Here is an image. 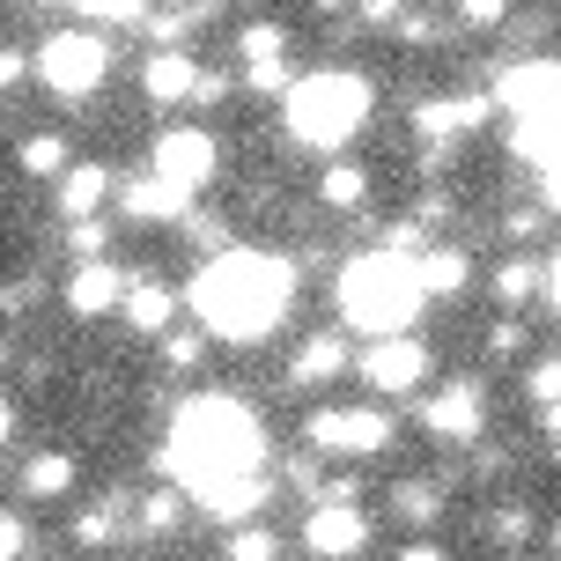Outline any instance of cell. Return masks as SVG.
<instances>
[{
  "instance_id": "6da1fadb",
  "label": "cell",
  "mask_w": 561,
  "mask_h": 561,
  "mask_svg": "<svg viewBox=\"0 0 561 561\" xmlns=\"http://www.w3.org/2000/svg\"><path fill=\"white\" fill-rule=\"evenodd\" d=\"M296 304V259L280 252H252V244H222L199 259V274L185 280V310L199 318V333L237 340L252 347L288 318Z\"/></svg>"
},
{
  "instance_id": "7a4b0ae2",
  "label": "cell",
  "mask_w": 561,
  "mask_h": 561,
  "mask_svg": "<svg viewBox=\"0 0 561 561\" xmlns=\"http://www.w3.org/2000/svg\"><path fill=\"white\" fill-rule=\"evenodd\" d=\"M259 458H266V428L244 399L229 392H193L178 414H170V436H163V466L170 480H185L193 495L222 488V480H252Z\"/></svg>"
},
{
  "instance_id": "3957f363",
  "label": "cell",
  "mask_w": 561,
  "mask_h": 561,
  "mask_svg": "<svg viewBox=\"0 0 561 561\" xmlns=\"http://www.w3.org/2000/svg\"><path fill=\"white\" fill-rule=\"evenodd\" d=\"M421 304H428V280H421V259L414 252L377 244V252H363V259H347V266H340V318H347L355 333H369V340L414 333Z\"/></svg>"
},
{
  "instance_id": "277c9868",
  "label": "cell",
  "mask_w": 561,
  "mask_h": 561,
  "mask_svg": "<svg viewBox=\"0 0 561 561\" xmlns=\"http://www.w3.org/2000/svg\"><path fill=\"white\" fill-rule=\"evenodd\" d=\"M369 104H377L369 75H355V67H318V75H304V82L280 96V126H288V140L333 156V148H347L369 126Z\"/></svg>"
},
{
  "instance_id": "5b68a950",
  "label": "cell",
  "mask_w": 561,
  "mask_h": 561,
  "mask_svg": "<svg viewBox=\"0 0 561 561\" xmlns=\"http://www.w3.org/2000/svg\"><path fill=\"white\" fill-rule=\"evenodd\" d=\"M104 75H112V45L89 23L53 30V37L37 45V82H45V96H59V104H82L89 89H104Z\"/></svg>"
},
{
  "instance_id": "8992f818",
  "label": "cell",
  "mask_w": 561,
  "mask_h": 561,
  "mask_svg": "<svg viewBox=\"0 0 561 561\" xmlns=\"http://www.w3.org/2000/svg\"><path fill=\"white\" fill-rule=\"evenodd\" d=\"M304 436L325 458H377L392 444V414H377V407H318Z\"/></svg>"
},
{
  "instance_id": "52a82bcc",
  "label": "cell",
  "mask_w": 561,
  "mask_h": 561,
  "mask_svg": "<svg viewBox=\"0 0 561 561\" xmlns=\"http://www.w3.org/2000/svg\"><path fill=\"white\" fill-rule=\"evenodd\" d=\"M304 547L310 561H355L369 547V517L355 510V488H325L310 503V525H304Z\"/></svg>"
},
{
  "instance_id": "ba28073f",
  "label": "cell",
  "mask_w": 561,
  "mask_h": 561,
  "mask_svg": "<svg viewBox=\"0 0 561 561\" xmlns=\"http://www.w3.org/2000/svg\"><path fill=\"white\" fill-rule=\"evenodd\" d=\"M148 170L170 178V185H185V193H207L215 170H222V148L199 134V126H170V134H156V148H148Z\"/></svg>"
},
{
  "instance_id": "9c48e42d",
  "label": "cell",
  "mask_w": 561,
  "mask_h": 561,
  "mask_svg": "<svg viewBox=\"0 0 561 561\" xmlns=\"http://www.w3.org/2000/svg\"><path fill=\"white\" fill-rule=\"evenodd\" d=\"M428 363H436V355H428V340H414V333H385V340H377V347L363 355V377H369V385H377L385 399H407L421 377H428Z\"/></svg>"
},
{
  "instance_id": "30bf717a",
  "label": "cell",
  "mask_w": 561,
  "mask_h": 561,
  "mask_svg": "<svg viewBox=\"0 0 561 561\" xmlns=\"http://www.w3.org/2000/svg\"><path fill=\"white\" fill-rule=\"evenodd\" d=\"M428 436H444V444H473L480 428H488V392H480V377H458L444 392L428 399Z\"/></svg>"
},
{
  "instance_id": "8fae6325",
  "label": "cell",
  "mask_w": 561,
  "mask_h": 561,
  "mask_svg": "<svg viewBox=\"0 0 561 561\" xmlns=\"http://www.w3.org/2000/svg\"><path fill=\"white\" fill-rule=\"evenodd\" d=\"M554 96H561V67L554 59H517V67L495 75V104H503L510 118L539 112V104H554Z\"/></svg>"
},
{
  "instance_id": "7c38bea8",
  "label": "cell",
  "mask_w": 561,
  "mask_h": 561,
  "mask_svg": "<svg viewBox=\"0 0 561 561\" xmlns=\"http://www.w3.org/2000/svg\"><path fill=\"white\" fill-rule=\"evenodd\" d=\"M126 288H134V280L118 274L112 259H82L75 280H67V310H75V318H104V310L126 304Z\"/></svg>"
},
{
  "instance_id": "4fadbf2b",
  "label": "cell",
  "mask_w": 561,
  "mask_h": 561,
  "mask_svg": "<svg viewBox=\"0 0 561 561\" xmlns=\"http://www.w3.org/2000/svg\"><path fill=\"white\" fill-rule=\"evenodd\" d=\"M510 156H517V163H533V170H554L561 163V96L510 126Z\"/></svg>"
},
{
  "instance_id": "5bb4252c",
  "label": "cell",
  "mask_w": 561,
  "mask_h": 561,
  "mask_svg": "<svg viewBox=\"0 0 561 561\" xmlns=\"http://www.w3.org/2000/svg\"><path fill=\"white\" fill-rule=\"evenodd\" d=\"M140 89L156 96V104H199V67L178 45H163V53L140 67Z\"/></svg>"
},
{
  "instance_id": "9a60e30c",
  "label": "cell",
  "mask_w": 561,
  "mask_h": 561,
  "mask_svg": "<svg viewBox=\"0 0 561 561\" xmlns=\"http://www.w3.org/2000/svg\"><path fill=\"white\" fill-rule=\"evenodd\" d=\"M340 369H347V340L340 333H310L304 347H296V363H288V385H296V392H318V385H333Z\"/></svg>"
},
{
  "instance_id": "2e32d148",
  "label": "cell",
  "mask_w": 561,
  "mask_h": 561,
  "mask_svg": "<svg viewBox=\"0 0 561 561\" xmlns=\"http://www.w3.org/2000/svg\"><path fill=\"white\" fill-rule=\"evenodd\" d=\"M185 185H170V178H156V170H148V178H134V185H126V215H134V222H185Z\"/></svg>"
},
{
  "instance_id": "e0dca14e",
  "label": "cell",
  "mask_w": 561,
  "mask_h": 561,
  "mask_svg": "<svg viewBox=\"0 0 561 561\" xmlns=\"http://www.w3.org/2000/svg\"><path fill=\"white\" fill-rule=\"evenodd\" d=\"M259 503H266V480H222V488H207L199 495V510L215 517V525H244V517H259Z\"/></svg>"
},
{
  "instance_id": "ac0fdd59",
  "label": "cell",
  "mask_w": 561,
  "mask_h": 561,
  "mask_svg": "<svg viewBox=\"0 0 561 561\" xmlns=\"http://www.w3.org/2000/svg\"><path fill=\"white\" fill-rule=\"evenodd\" d=\"M170 318H178V296H170L163 280H134L126 288V325L134 333H170Z\"/></svg>"
},
{
  "instance_id": "d6986e66",
  "label": "cell",
  "mask_w": 561,
  "mask_h": 561,
  "mask_svg": "<svg viewBox=\"0 0 561 561\" xmlns=\"http://www.w3.org/2000/svg\"><path fill=\"white\" fill-rule=\"evenodd\" d=\"M112 193V178H104V163H75L67 178H59V215L67 222H82V215H96V199Z\"/></svg>"
},
{
  "instance_id": "ffe728a7",
  "label": "cell",
  "mask_w": 561,
  "mask_h": 561,
  "mask_svg": "<svg viewBox=\"0 0 561 561\" xmlns=\"http://www.w3.org/2000/svg\"><path fill=\"white\" fill-rule=\"evenodd\" d=\"M318 199L333 207V215H355L369 199V170H355V163H333L325 178H318Z\"/></svg>"
},
{
  "instance_id": "44dd1931",
  "label": "cell",
  "mask_w": 561,
  "mask_h": 561,
  "mask_svg": "<svg viewBox=\"0 0 561 561\" xmlns=\"http://www.w3.org/2000/svg\"><path fill=\"white\" fill-rule=\"evenodd\" d=\"M421 280H428V296H458V288L473 280V259L466 252H428L421 259Z\"/></svg>"
},
{
  "instance_id": "7402d4cb",
  "label": "cell",
  "mask_w": 561,
  "mask_h": 561,
  "mask_svg": "<svg viewBox=\"0 0 561 561\" xmlns=\"http://www.w3.org/2000/svg\"><path fill=\"white\" fill-rule=\"evenodd\" d=\"M67 488H75V466H67L59 450L30 458V495H45V503H53V495H67Z\"/></svg>"
},
{
  "instance_id": "603a6c76",
  "label": "cell",
  "mask_w": 561,
  "mask_h": 561,
  "mask_svg": "<svg viewBox=\"0 0 561 561\" xmlns=\"http://www.w3.org/2000/svg\"><path fill=\"white\" fill-rule=\"evenodd\" d=\"M23 170H30V178H53V170H67V140H59V134H30V140H23Z\"/></svg>"
},
{
  "instance_id": "cb8c5ba5",
  "label": "cell",
  "mask_w": 561,
  "mask_h": 561,
  "mask_svg": "<svg viewBox=\"0 0 561 561\" xmlns=\"http://www.w3.org/2000/svg\"><path fill=\"white\" fill-rule=\"evenodd\" d=\"M539 280H547V274H539L533 259H510L503 274H495V296H503V304H525V296H533Z\"/></svg>"
},
{
  "instance_id": "d4e9b609",
  "label": "cell",
  "mask_w": 561,
  "mask_h": 561,
  "mask_svg": "<svg viewBox=\"0 0 561 561\" xmlns=\"http://www.w3.org/2000/svg\"><path fill=\"white\" fill-rule=\"evenodd\" d=\"M244 89L280 96V89H296V82H288V67H280V59H244Z\"/></svg>"
},
{
  "instance_id": "484cf974",
  "label": "cell",
  "mask_w": 561,
  "mask_h": 561,
  "mask_svg": "<svg viewBox=\"0 0 561 561\" xmlns=\"http://www.w3.org/2000/svg\"><path fill=\"white\" fill-rule=\"evenodd\" d=\"M450 8H458L466 30H503V15H510V0H450Z\"/></svg>"
},
{
  "instance_id": "4316f807",
  "label": "cell",
  "mask_w": 561,
  "mask_h": 561,
  "mask_svg": "<svg viewBox=\"0 0 561 561\" xmlns=\"http://www.w3.org/2000/svg\"><path fill=\"white\" fill-rule=\"evenodd\" d=\"M280 53H288V30L280 23H252L244 30V59H280Z\"/></svg>"
},
{
  "instance_id": "83f0119b",
  "label": "cell",
  "mask_w": 561,
  "mask_h": 561,
  "mask_svg": "<svg viewBox=\"0 0 561 561\" xmlns=\"http://www.w3.org/2000/svg\"><path fill=\"white\" fill-rule=\"evenodd\" d=\"M67 244H75V259H104V222H96V215L67 222Z\"/></svg>"
},
{
  "instance_id": "f1b7e54d",
  "label": "cell",
  "mask_w": 561,
  "mask_h": 561,
  "mask_svg": "<svg viewBox=\"0 0 561 561\" xmlns=\"http://www.w3.org/2000/svg\"><path fill=\"white\" fill-rule=\"evenodd\" d=\"M280 547H274V533H237L229 539V561H274Z\"/></svg>"
},
{
  "instance_id": "f546056e",
  "label": "cell",
  "mask_w": 561,
  "mask_h": 561,
  "mask_svg": "<svg viewBox=\"0 0 561 561\" xmlns=\"http://www.w3.org/2000/svg\"><path fill=\"white\" fill-rule=\"evenodd\" d=\"M392 503H399V517H414V525H428V517H436V488H399Z\"/></svg>"
},
{
  "instance_id": "4dcf8cb0",
  "label": "cell",
  "mask_w": 561,
  "mask_h": 561,
  "mask_svg": "<svg viewBox=\"0 0 561 561\" xmlns=\"http://www.w3.org/2000/svg\"><path fill=\"white\" fill-rule=\"evenodd\" d=\"M163 355H170V369H193L199 363V333H178V325H170V333H163Z\"/></svg>"
},
{
  "instance_id": "1f68e13d",
  "label": "cell",
  "mask_w": 561,
  "mask_h": 561,
  "mask_svg": "<svg viewBox=\"0 0 561 561\" xmlns=\"http://www.w3.org/2000/svg\"><path fill=\"white\" fill-rule=\"evenodd\" d=\"M140 525H148V533H170V525H178V495H148V503H140Z\"/></svg>"
},
{
  "instance_id": "d6a6232c",
  "label": "cell",
  "mask_w": 561,
  "mask_h": 561,
  "mask_svg": "<svg viewBox=\"0 0 561 561\" xmlns=\"http://www.w3.org/2000/svg\"><path fill=\"white\" fill-rule=\"evenodd\" d=\"M525 392H533L539 407H547V399H561V363H539L533 377H525Z\"/></svg>"
},
{
  "instance_id": "836d02e7",
  "label": "cell",
  "mask_w": 561,
  "mask_h": 561,
  "mask_svg": "<svg viewBox=\"0 0 561 561\" xmlns=\"http://www.w3.org/2000/svg\"><path fill=\"white\" fill-rule=\"evenodd\" d=\"M75 539H82V547H96V539H112V510H82V525H75Z\"/></svg>"
},
{
  "instance_id": "e575fe53",
  "label": "cell",
  "mask_w": 561,
  "mask_h": 561,
  "mask_svg": "<svg viewBox=\"0 0 561 561\" xmlns=\"http://www.w3.org/2000/svg\"><path fill=\"white\" fill-rule=\"evenodd\" d=\"M0 547H8V561L30 554V525H23V517H8V539H0Z\"/></svg>"
},
{
  "instance_id": "d590c367",
  "label": "cell",
  "mask_w": 561,
  "mask_h": 561,
  "mask_svg": "<svg viewBox=\"0 0 561 561\" xmlns=\"http://www.w3.org/2000/svg\"><path fill=\"white\" fill-rule=\"evenodd\" d=\"M363 23H377V30L399 23V0H363Z\"/></svg>"
},
{
  "instance_id": "8d00e7d4",
  "label": "cell",
  "mask_w": 561,
  "mask_h": 561,
  "mask_svg": "<svg viewBox=\"0 0 561 561\" xmlns=\"http://www.w3.org/2000/svg\"><path fill=\"white\" fill-rule=\"evenodd\" d=\"M517 340H525V325H495V333H488V347H495V355H517Z\"/></svg>"
},
{
  "instance_id": "74e56055",
  "label": "cell",
  "mask_w": 561,
  "mask_h": 561,
  "mask_svg": "<svg viewBox=\"0 0 561 561\" xmlns=\"http://www.w3.org/2000/svg\"><path fill=\"white\" fill-rule=\"evenodd\" d=\"M23 75H30V59H23V53L0 59V82H8V89H23Z\"/></svg>"
},
{
  "instance_id": "f35d334b",
  "label": "cell",
  "mask_w": 561,
  "mask_h": 561,
  "mask_svg": "<svg viewBox=\"0 0 561 561\" xmlns=\"http://www.w3.org/2000/svg\"><path fill=\"white\" fill-rule=\"evenodd\" d=\"M547 304H554V310H561V252H554V259H547Z\"/></svg>"
},
{
  "instance_id": "ab89813d",
  "label": "cell",
  "mask_w": 561,
  "mask_h": 561,
  "mask_svg": "<svg viewBox=\"0 0 561 561\" xmlns=\"http://www.w3.org/2000/svg\"><path fill=\"white\" fill-rule=\"evenodd\" d=\"M539 178H547V207L561 215V163H554V170H539Z\"/></svg>"
},
{
  "instance_id": "60d3db41",
  "label": "cell",
  "mask_w": 561,
  "mask_h": 561,
  "mask_svg": "<svg viewBox=\"0 0 561 561\" xmlns=\"http://www.w3.org/2000/svg\"><path fill=\"white\" fill-rule=\"evenodd\" d=\"M547 436H561V399H547Z\"/></svg>"
},
{
  "instance_id": "b9f144b4",
  "label": "cell",
  "mask_w": 561,
  "mask_h": 561,
  "mask_svg": "<svg viewBox=\"0 0 561 561\" xmlns=\"http://www.w3.org/2000/svg\"><path fill=\"white\" fill-rule=\"evenodd\" d=\"M399 561H444V554H436V547H407Z\"/></svg>"
},
{
  "instance_id": "7bdbcfd3",
  "label": "cell",
  "mask_w": 561,
  "mask_h": 561,
  "mask_svg": "<svg viewBox=\"0 0 561 561\" xmlns=\"http://www.w3.org/2000/svg\"><path fill=\"white\" fill-rule=\"evenodd\" d=\"M134 8H140V15H148V8H156V0H134Z\"/></svg>"
},
{
  "instance_id": "ee69618b",
  "label": "cell",
  "mask_w": 561,
  "mask_h": 561,
  "mask_svg": "<svg viewBox=\"0 0 561 561\" xmlns=\"http://www.w3.org/2000/svg\"><path fill=\"white\" fill-rule=\"evenodd\" d=\"M554 554H561V525H554Z\"/></svg>"
}]
</instances>
